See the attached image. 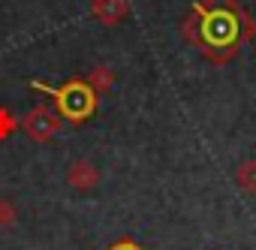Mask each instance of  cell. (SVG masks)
<instances>
[{
	"label": "cell",
	"mask_w": 256,
	"mask_h": 250,
	"mask_svg": "<svg viewBox=\"0 0 256 250\" xmlns=\"http://www.w3.org/2000/svg\"><path fill=\"white\" fill-rule=\"evenodd\" d=\"M181 36L211 64H229L241 46L253 42L256 22L241 0H196L181 22Z\"/></svg>",
	"instance_id": "cell-1"
},
{
	"label": "cell",
	"mask_w": 256,
	"mask_h": 250,
	"mask_svg": "<svg viewBox=\"0 0 256 250\" xmlns=\"http://www.w3.org/2000/svg\"><path fill=\"white\" fill-rule=\"evenodd\" d=\"M30 88L40 90V94H48V96L54 100V112H58L64 120H70V124L88 120V118L96 112V102H100V94H96L84 78H70V82H64V84H46V82L34 78Z\"/></svg>",
	"instance_id": "cell-2"
},
{
	"label": "cell",
	"mask_w": 256,
	"mask_h": 250,
	"mask_svg": "<svg viewBox=\"0 0 256 250\" xmlns=\"http://www.w3.org/2000/svg\"><path fill=\"white\" fill-rule=\"evenodd\" d=\"M22 130L34 142H48V139H54L64 130V118L54 108H48V106H34L24 114V120H22Z\"/></svg>",
	"instance_id": "cell-3"
},
{
	"label": "cell",
	"mask_w": 256,
	"mask_h": 250,
	"mask_svg": "<svg viewBox=\"0 0 256 250\" xmlns=\"http://www.w3.org/2000/svg\"><path fill=\"white\" fill-rule=\"evenodd\" d=\"M100 169L90 163V160H72L70 166H66V184L72 187V190H78V193H90L96 184H100Z\"/></svg>",
	"instance_id": "cell-4"
},
{
	"label": "cell",
	"mask_w": 256,
	"mask_h": 250,
	"mask_svg": "<svg viewBox=\"0 0 256 250\" xmlns=\"http://www.w3.org/2000/svg\"><path fill=\"white\" fill-rule=\"evenodd\" d=\"M90 16L96 22H102L106 28H114V24H120L126 16H130V0H94Z\"/></svg>",
	"instance_id": "cell-5"
},
{
	"label": "cell",
	"mask_w": 256,
	"mask_h": 250,
	"mask_svg": "<svg viewBox=\"0 0 256 250\" xmlns=\"http://www.w3.org/2000/svg\"><path fill=\"white\" fill-rule=\"evenodd\" d=\"M96 94H106V90H112V84H114V70L112 66H106V64H96L90 72H88V78H84Z\"/></svg>",
	"instance_id": "cell-6"
},
{
	"label": "cell",
	"mask_w": 256,
	"mask_h": 250,
	"mask_svg": "<svg viewBox=\"0 0 256 250\" xmlns=\"http://www.w3.org/2000/svg\"><path fill=\"white\" fill-rule=\"evenodd\" d=\"M235 181H238V187H241L244 193L256 196V157L244 160V163L235 169Z\"/></svg>",
	"instance_id": "cell-7"
},
{
	"label": "cell",
	"mask_w": 256,
	"mask_h": 250,
	"mask_svg": "<svg viewBox=\"0 0 256 250\" xmlns=\"http://www.w3.org/2000/svg\"><path fill=\"white\" fill-rule=\"evenodd\" d=\"M16 130H22V120H18L6 106H0V142H6Z\"/></svg>",
	"instance_id": "cell-8"
},
{
	"label": "cell",
	"mask_w": 256,
	"mask_h": 250,
	"mask_svg": "<svg viewBox=\"0 0 256 250\" xmlns=\"http://www.w3.org/2000/svg\"><path fill=\"white\" fill-rule=\"evenodd\" d=\"M16 220H18V208L10 199H0V226L10 229V226H16Z\"/></svg>",
	"instance_id": "cell-9"
},
{
	"label": "cell",
	"mask_w": 256,
	"mask_h": 250,
	"mask_svg": "<svg viewBox=\"0 0 256 250\" xmlns=\"http://www.w3.org/2000/svg\"><path fill=\"white\" fill-rule=\"evenodd\" d=\"M108 250H142V247H139V244H136L133 238H120V241H114V244H112Z\"/></svg>",
	"instance_id": "cell-10"
}]
</instances>
